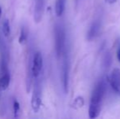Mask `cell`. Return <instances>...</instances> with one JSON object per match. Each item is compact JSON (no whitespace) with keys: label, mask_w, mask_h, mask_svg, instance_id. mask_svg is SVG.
Segmentation results:
<instances>
[{"label":"cell","mask_w":120,"mask_h":119,"mask_svg":"<svg viewBox=\"0 0 120 119\" xmlns=\"http://www.w3.org/2000/svg\"><path fill=\"white\" fill-rule=\"evenodd\" d=\"M106 87L104 81H100L95 86L92 90V96L90 99L88 108V116L90 118H96L99 116L101 110Z\"/></svg>","instance_id":"obj_1"},{"label":"cell","mask_w":120,"mask_h":119,"mask_svg":"<svg viewBox=\"0 0 120 119\" xmlns=\"http://www.w3.org/2000/svg\"><path fill=\"white\" fill-rule=\"evenodd\" d=\"M65 45V33L63 28L60 25L55 28V49L58 57H60L64 54Z\"/></svg>","instance_id":"obj_2"},{"label":"cell","mask_w":120,"mask_h":119,"mask_svg":"<svg viewBox=\"0 0 120 119\" xmlns=\"http://www.w3.org/2000/svg\"><path fill=\"white\" fill-rule=\"evenodd\" d=\"M42 103V89L39 83H36L33 90L31 99V107L34 113H38L40 109Z\"/></svg>","instance_id":"obj_3"},{"label":"cell","mask_w":120,"mask_h":119,"mask_svg":"<svg viewBox=\"0 0 120 119\" xmlns=\"http://www.w3.org/2000/svg\"><path fill=\"white\" fill-rule=\"evenodd\" d=\"M109 82L112 89L120 95V69L115 68L111 71L109 78Z\"/></svg>","instance_id":"obj_4"},{"label":"cell","mask_w":120,"mask_h":119,"mask_svg":"<svg viewBox=\"0 0 120 119\" xmlns=\"http://www.w3.org/2000/svg\"><path fill=\"white\" fill-rule=\"evenodd\" d=\"M42 69H43V56L40 52H36L33 58L31 67V73L34 78L39 76Z\"/></svg>","instance_id":"obj_5"},{"label":"cell","mask_w":120,"mask_h":119,"mask_svg":"<svg viewBox=\"0 0 120 119\" xmlns=\"http://www.w3.org/2000/svg\"><path fill=\"white\" fill-rule=\"evenodd\" d=\"M69 61L66 55L64 56L63 64H62V69H61V80H62V86H63L64 90L66 93L68 91V86H69Z\"/></svg>","instance_id":"obj_6"},{"label":"cell","mask_w":120,"mask_h":119,"mask_svg":"<svg viewBox=\"0 0 120 119\" xmlns=\"http://www.w3.org/2000/svg\"><path fill=\"white\" fill-rule=\"evenodd\" d=\"M44 11V0H34V18L36 23L40 22Z\"/></svg>","instance_id":"obj_7"},{"label":"cell","mask_w":120,"mask_h":119,"mask_svg":"<svg viewBox=\"0 0 120 119\" xmlns=\"http://www.w3.org/2000/svg\"><path fill=\"white\" fill-rule=\"evenodd\" d=\"M100 28H101V25L98 21H95L90 26L88 32H87V38L88 41H92L98 35V33L100 31Z\"/></svg>","instance_id":"obj_8"},{"label":"cell","mask_w":120,"mask_h":119,"mask_svg":"<svg viewBox=\"0 0 120 119\" xmlns=\"http://www.w3.org/2000/svg\"><path fill=\"white\" fill-rule=\"evenodd\" d=\"M10 83V74L9 73L1 74L0 77V89L4 90L8 87Z\"/></svg>","instance_id":"obj_9"},{"label":"cell","mask_w":120,"mask_h":119,"mask_svg":"<svg viewBox=\"0 0 120 119\" xmlns=\"http://www.w3.org/2000/svg\"><path fill=\"white\" fill-rule=\"evenodd\" d=\"M65 7V0H56V1L55 11L57 16H61Z\"/></svg>","instance_id":"obj_10"},{"label":"cell","mask_w":120,"mask_h":119,"mask_svg":"<svg viewBox=\"0 0 120 119\" xmlns=\"http://www.w3.org/2000/svg\"><path fill=\"white\" fill-rule=\"evenodd\" d=\"M83 105H84V100L82 96H78L77 98H75L72 104V107L74 108H75V109L81 108Z\"/></svg>","instance_id":"obj_11"},{"label":"cell","mask_w":120,"mask_h":119,"mask_svg":"<svg viewBox=\"0 0 120 119\" xmlns=\"http://www.w3.org/2000/svg\"><path fill=\"white\" fill-rule=\"evenodd\" d=\"M2 30L4 34L5 37H9L10 33H11V28H10V24L8 20H5L3 23V26H2Z\"/></svg>","instance_id":"obj_12"},{"label":"cell","mask_w":120,"mask_h":119,"mask_svg":"<svg viewBox=\"0 0 120 119\" xmlns=\"http://www.w3.org/2000/svg\"><path fill=\"white\" fill-rule=\"evenodd\" d=\"M13 111H14V117L15 118H18L20 114V104L17 100H15L13 102Z\"/></svg>","instance_id":"obj_13"},{"label":"cell","mask_w":120,"mask_h":119,"mask_svg":"<svg viewBox=\"0 0 120 119\" xmlns=\"http://www.w3.org/2000/svg\"><path fill=\"white\" fill-rule=\"evenodd\" d=\"M27 40V31L25 28H22L21 31V34H20V37H19V43L21 44H23L26 42Z\"/></svg>","instance_id":"obj_14"},{"label":"cell","mask_w":120,"mask_h":119,"mask_svg":"<svg viewBox=\"0 0 120 119\" xmlns=\"http://www.w3.org/2000/svg\"><path fill=\"white\" fill-rule=\"evenodd\" d=\"M116 56L119 62H120V39H118L116 43Z\"/></svg>","instance_id":"obj_15"},{"label":"cell","mask_w":120,"mask_h":119,"mask_svg":"<svg viewBox=\"0 0 120 119\" xmlns=\"http://www.w3.org/2000/svg\"><path fill=\"white\" fill-rule=\"evenodd\" d=\"M105 1L107 3H109V4H114V3H115L117 2V0H105Z\"/></svg>","instance_id":"obj_16"},{"label":"cell","mask_w":120,"mask_h":119,"mask_svg":"<svg viewBox=\"0 0 120 119\" xmlns=\"http://www.w3.org/2000/svg\"><path fill=\"white\" fill-rule=\"evenodd\" d=\"M1 15H2V9H1V7H0V18H1Z\"/></svg>","instance_id":"obj_17"},{"label":"cell","mask_w":120,"mask_h":119,"mask_svg":"<svg viewBox=\"0 0 120 119\" xmlns=\"http://www.w3.org/2000/svg\"><path fill=\"white\" fill-rule=\"evenodd\" d=\"M0 90H1V89H0Z\"/></svg>","instance_id":"obj_18"}]
</instances>
